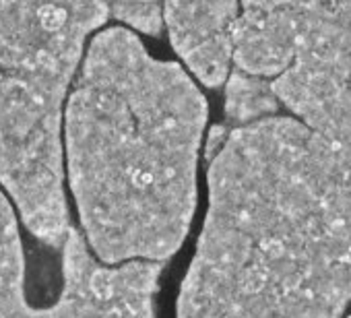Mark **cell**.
<instances>
[{
	"mask_svg": "<svg viewBox=\"0 0 351 318\" xmlns=\"http://www.w3.org/2000/svg\"><path fill=\"white\" fill-rule=\"evenodd\" d=\"M308 0H240L232 69L275 79L291 60Z\"/></svg>",
	"mask_w": 351,
	"mask_h": 318,
	"instance_id": "8992f818",
	"label": "cell"
},
{
	"mask_svg": "<svg viewBox=\"0 0 351 318\" xmlns=\"http://www.w3.org/2000/svg\"><path fill=\"white\" fill-rule=\"evenodd\" d=\"M240 0H161V25L193 75L207 87L232 71Z\"/></svg>",
	"mask_w": 351,
	"mask_h": 318,
	"instance_id": "5b68a950",
	"label": "cell"
},
{
	"mask_svg": "<svg viewBox=\"0 0 351 318\" xmlns=\"http://www.w3.org/2000/svg\"><path fill=\"white\" fill-rule=\"evenodd\" d=\"M349 318H351V316H349Z\"/></svg>",
	"mask_w": 351,
	"mask_h": 318,
	"instance_id": "ba28073f",
	"label": "cell"
},
{
	"mask_svg": "<svg viewBox=\"0 0 351 318\" xmlns=\"http://www.w3.org/2000/svg\"><path fill=\"white\" fill-rule=\"evenodd\" d=\"M62 291L54 306L32 308L15 211L0 193V318H153L163 262L104 265L71 225L62 242Z\"/></svg>",
	"mask_w": 351,
	"mask_h": 318,
	"instance_id": "3957f363",
	"label": "cell"
},
{
	"mask_svg": "<svg viewBox=\"0 0 351 318\" xmlns=\"http://www.w3.org/2000/svg\"><path fill=\"white\" fill-rule=\"evenodd\" d=\"M351 302V151L293 116L234 126L178 318H343Z\"/></svg>",
	"mask_w": 351,
	"mask_h": 318,
	"instance_id": "6da1fadb",
	"label": "cell"
},
{
	"mask_svg": "<svg viewBox=\"0 0 351 318\" xmlns=\"http://www.w3.org/2000/svg\"><path fill=\"white\" fill-rule=\"evenodd\" d=\"M207 101L173 62L126 27L99 32L66 101L69 182L81 225L104 265L163 262L197 207Z\"/></svg>",
	"mask_w": 351,
	"mask_h": 318,
	"instance_id": "7a4b0ae2",
	"label": "cell"
},
{
	"mask_svg": "<svg viewBox=\"0 0 351 318\" xmlns=\"http://www.w3.org/2000/svg\"><path fill=\"white\" fill-rule=\"evenodd\" d=\"M226 81V114L234 126H244L279 112L281 106L273 93L271 79L232 69Z\"/></svg>",
	"mask_w": 351,
	"mask_h": 318,
	"instance_id": "52a82bcc",
	"label": "cell"
},
{
	"mask_svg": "<svg viewBox=\"0 0 351 318\" xmlns=\"http://www.w3.org/2000/svg\"><path fill=\"white\" fill-rule=\"evenodd\" d=\"M271 87L293 118L351 151V0H308L291 60Z\"/></svg>",
	"mask_w": 351,
	"mask_h": 318,
	"instance_id": "277c9868",
	"label": "cell"
}]
</instances>
